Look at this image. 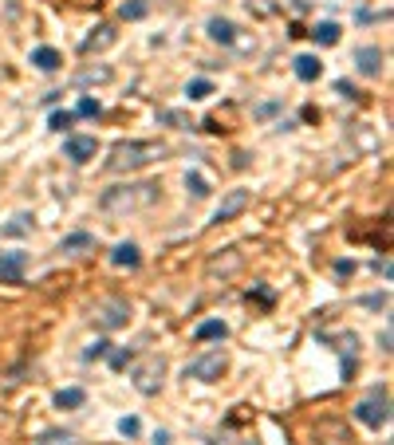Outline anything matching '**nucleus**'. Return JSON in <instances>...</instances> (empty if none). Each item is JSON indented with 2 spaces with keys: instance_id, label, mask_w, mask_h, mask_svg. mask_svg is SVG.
I'll list each match as a JSON object with an SVG mask.
<instances>
[{
  "instance_id": "nucleus-32",
  "label": "nucleus",
  "mask_w": 394,
  "mask_h": 445,
  "mask_svg": "<svg viewBox=\"0 0 394 445\" xmlns=\"http://www.w3.org/2000/svg\"><path fill=\"white\" fill-rule=\"evenodd\" d=\"M335 91H339V95H347V99H355V95H359L355 83H347V79H339V83H335Z\"/></svg>"
},
{
  "instance_id": "nucleus-28",
  "label": "nucleus",
  "mask_w": 394,
  "mask_h": 445,
  "mask_svg": "<svg viewBox=\"0 0 394 445\" xmlns=\"http://www.w3.org/2000/svg\"><path fill=\"white\" fill-rule=\"evenodd\" d=\"M107 351H111V343H107V339H95V343L83 351V359H87V362H95V359H103Z\"/></svg>"
},
{
  "instance_id": "nucleus-22",
  "label": "nucleus",
  "mask_w": 394,
  "mask_h": 445,
  "mask_svg": "<svg viewBox=\"0 0 394 445\" xmlns=\"http://www.w3.org/2000/svg\"><path fill=\"white\" fill-rule=\"evenodd\" d=\"M185 95H189V103H201V99H209V95H213V83H209V79H189Z\"/></svg>"
},
{
  "instance_id": "nucleus-20",
  "label": "nucleus",
  "mask_w": 394,
  "mask_h": 445,
  "mask_svg": "<svg viewBox=\"0 0 394 445\" xmlns=\"http://www.w3.org/2000/svg\"><path fill=\"white\" fill-rule=\"evenodd\" d=\"M32 221H36V217L32 213H16L12 221H8V225H4V237H24V233H32Z\"/></svg>"
},
{
  "instance_id": "nucleus-5",
  "label": "nucleus",
  "mask_w": 394,
  "mask_h": 445,
  "mask_svg": "<svg viewBox=\"0 0 394 445\" xmlns=\"http://www.w3.org/2000/svg\"><path fill=\"white\" fill-rule=\"evenodd\" d=\"M95 319H98L103 331H119V327L130 324V303L126 300H103L95 308Z\"/></svg>"
},
{
  "instance_id": "nucleus-14",
  "label": "nucleus",
  "mask_w": 394,
  "mask_h": 445,
  "mask_svg": "<svg viewBox=\"0 0 394 445\" xmlns=\"http://www.w3.org/2000/svg\"><path fill=\"white\" fill-rule=\"evenodd\" d=\"M339 32H343V28L335 24V20H323V24L311 28L308 36L316 40V44H323V48H335V44H339Z\"/></svg>"
},
{
  "instance_id": "nucleus-30",
  "label": "nucleus",
  "mask_w": 394,
  "mask_h": 445,
  "mask_svg": "<svg viewBox=\"0 0 394 445\" xmlns=\"http://www.w3.org/2000/svg\"><path fill=\"white\" fill-rule=\"evenodd\" d=\"M71 442H75L71 433H60V430H55V433H44V437H40V445H71Z\"/></svg>"
},
{
  "instance_id": "nucleus-33",
  "label": "nucleus",
  "mask_w": 394,
  "mask_h": 445,
  "mask_svg": "<svg viewBox=\"0 0 394 445\" xmlns=\"http://www.w3.org/2000/svg\"><path fill=\"white\" fill-rule=\"evenodd\" d=\"M335 272H339V276H351V272H355V260H335Z\"/></svg>"
},
{
  "instance_id": "nucleus-35",
  "label": "nucleus",
  "mask_w": 394,
  "mask_h": 445,
  "mask_svg": "<svg viewBox=\"0 0 394 445\" xmlns=\"http://www.w3.org/2000/svg\"><path fill=\"white\" fill-rule=\"evenodd\" d=\"M363 303H367V308H382V303H386V296H367Z\"/></svg>"
},
{
  "instance_id": "nucleus-7",
  "label": "nucleus",
  "mask_w": 394,
  "mask_h": 445,
  "mask_svg": "<svg viewBox=\"0 0 394 445\" xmlns=\"http://www.w3.org/2000/svg\"><path fill=\"white\" fill-rule=\"evenodd\" d=\"M248 201H252V197H248V190H229L221 197V205H217V213H213V221H217V225H225V221H233V217H241L248 209Z\"/></svg>"
},
{
  "instance_id": "nucleus-25",
  "label": "nucleus",
  "mask_w": 394,
  "mask_h": 445,
  "mask_svg": "<svg viewBox=\"0 0 394 445\" xmlns=\"http://www.w3.org/2000/svg\"><path fill=\"white\" fill-rule=\"evenodd\" d=\"M185 185H189V193H194L197 201H201V197H209V181L201 178V174H189V178H185Z\"/></svg>"
},
{
  "instance_id": "nucleus-19",
  "label": "nucleus",
  "mask_w": 394,
  "mask_h": 445,
  "mask_svg": "<svg viewBox=\"0 0 394 445\" xmlns=\"http://www.w3.org/2000/svg\"><path fill=\"white\" fill-rule=\"evenodd\" d=\"M79 249H95V237L91 233H71L60 241V253H79Z\"/></svg>"
},
{
  "instance_id": "nucleus-36",
  "label": "nucleus",
  "mask_w": 394,
  "mask_h": 445,
  "mask_svg": "<svg viewBox=\"0 0 394 445\" xmlns=\"http://www.w3.org/2000/svg\"><path fill=\"white\" fill-rule=\"evenodd\" d=\"M154 445H170V433H166V430H158V437H154Z\"/></svg>"
},
{
  "instance_id": "nucleus-29",
  "label": "nucleus",
  "mask_w": 394,
  "mask_h": 445,
  "mask_svg": "<svg viewBox=\"0 0 394 445\" xmlns=\"http://www.w3.org/2000/svg\"><path fill=\"white\" fill-rule=\"evenodd\" d=\"M119 433H123V437H138V433H142V421H138V418H123V421H119Z\"/></svg>"
},
{
  "instance_id": "nucleus-12",
  "label": "nucleus",
  "mask_w": 394,
  "mask_h": 445,
  "mask_svg": "<svg viewBox=\"0 0 394 445\" xmlns=\"http://www.w3.org/2000/svg\"><path fill=\"white\" fill-rule=\"evenodd\" d=\"M296 79H304V83H316L323 75V63L316 60V56H296Z\"/></svg>"
},
{
  "instance_id": "nucleus-15",
  "label": "nucleus",
  "mask_w": 394,
  "mask_h": 445,
  "mask_svg": "<svg viewBox=\"0 0 394 445\" xmlns=\"http://www.w3.org/2000/svg\"><path fill=\"white\" fill-rule=\"evenodd\" d=\"M114 44V28H95V36H87L83 40V56H91V51H103V48H111Z\"/></svg>"
},
{
  "instance_id": "nucleus-23",
  "label": "nucleus",
  "mask_w": 394,
  "mask_h": 445,
  "mask_svg": "<svg viewBox=\"0 0 394 445\" xmlns=\"http://www.w3.org/2000/svg\"><path fill=\"white\" fill-rule=\"evenodd\" d=\"M75 115H79V119H98V115H103V107H98V99L83 95V99H79V107H75Z\"/></svg>"
},
{
  "instance_id": "nucleus-16",
  "label": "nucleus",
  "mask_w": 394,
  "mask_h": 445,
  "mask_svg": "<svg viewBox=\"0 0 394 445\" xmlns=\"http://www.w3.org/2000/svg\"><path fill=\"white\" fill-rule=\"evenodd\" d=\"M32 63H36L40 72H60L63 56L55 48H36V51H32Z\"/></svg>"
},
{
  "instance_id": "nucleus-17",
  "label": "nucleus",
  "mask_w": 394,
  "mask_h": 445,
  "mask_svg": "<svg viewBox=\"0 0 394 445\" xmlns=\"http://www.w3.org/2000/svg\"><path fill=\"white\" fill-rule=\"evenodd\" d=\"M83 402H87V394L79 390V386H63L60 394H55V406L60 410H79Z\"/></svg>"
},
{
  "instance_id": "nucleus-3",
  "label": "nucleus",
  "mask_w": 394,
  "mask_h": 445,
  "mask_svg": "<svg viewBox=\"0 0 394 445\" xmlns=\"http://www.w3.org/2000/svg\"><path fill=\"white\" fill-rule=\"evenodd\" d=\"M386 418H391V398H386V390H370V394L355 406V421H363L370 430L386 426Z\"/></svg>"
},
{
  "instance_id": "nucleus-9",
  "label": "nucleus",
  "mask_w": 394,
  "mask_h": 445,
  "mask_svg": "<svg viewBox=\"0 0 394 445\" xmlns=\"http://www.w3.org/2000/svg\"><path fill=\"white\" fill-rule=\"evenodd\" d=\"M382 63H386V56H382L375 44H367V48L355 51V67H359V75H367V79H379V75H382Z\"/></svg>"
},
{
  "instance_id": "nucleus-6",
  "label": "nucleus",
  "mask_w": 394,
  "mask_h": 445,
  "mask_svg": "<svg viewBox=\"0 0 394 445\" xmlns=\"http://www.w3.org/2000/svg\"><path fill=\"white\" fill-rule=\"evenodd\" d=\"M162 374H166V362H162L158 355H150V359L135 371V390H138V394H158V390H162Z\"/></svg>"
},
{
  "instance_id": "nucleus-31",
  "label": "nucleus",
  "mask_w": 394,
  "mask_h": 445,
  "mask_svg": "<svg viewBox=\"0 0 394 445\" xmlns=\"http://www.w3.org/2000/svg\"><path fill=\"white\" fill-rule=\"evenodd\" d=\"M158 119H162V122H173V126H194V122L182 115V110H162Z\"/></svg>"
},
{
  "instance_id": "nucleus-8",
  "label": "nucleus",
  "mask_w": 394,
  "mask_h": 445,
  "mask_svg": "<svg viewBox=\"0 0 394 445\" xmlns=\"http://www.w3.org/2000/svg\"><path fill=\"white\" fill-rule=\"evenodd\" d=\"M28 272V253L12 249V253H0V284H20Z\"/></svg>"
},
{
  "instance_id": "nucleus-26",
  "label": "nucleus",
  "mask_w": 394,
  "mask_h": 445,
  "mask_svg": "<svg viewBox=\"0 0 394 445\" xmlns=\"http://www.w3.org/2000/svg\"><path fill=\"white\" fill-rule=\"evenodd\" d=\"M107 79H111V67H87L79 75V83H107Z\"/></svg>"
},
{
  "instance_id": "nucleus-18",
  "label": "nucleus",
  "mask_w": 394,
  "mask_h": 445,
  "mask_svg": "<svg viewBox=\"0 0 394 445\" xmlns=\"http://www.w3.org/2000/svg\"><path fill=\"white\" fill-rule=\"evenodd\" d=\"M194 335L201 339V343H213V339H225V335H229V327H225L221 319H205V324L197 327Z\"/></svg>"
},
{
  "instance_id": "nucleus-2",
  "label": "nucleus",
  "mask_w": 394,
  "mask_h": 445,
  "mask_svg": "<svg viewBox=\"0 0 394 445\" xmlns=\"http://www.w3.org/2000/svg\"><path fill=\"white\" fill-rule=\"evenodd\" d=\"M158 197V185H114L103 193V209H142Z\"/></svg>"
},
{
  "instance_id": "nucleus-27",
  "label": "nucleus",
  "mask_w": 394,
  "mask_h": 445,
  "mask_svg": "<svg viewBox=\"0 0 394 445\" xmlns=\"http://www.w3.org/2000/svg\"><path fill=\"white\" fill-rule=\"evenodd\" d=\"M107 355H111V367L114 371H126V367H130V362H135V351H107Z\"/></svg>"
},
{
  "instance_id": "nucleus-4",
  "label": "nucleus",
  "mask_w": 394,
  "mask_h": 445,
  "mask_svg": "<svg viewBox=\"0 0 394 445\" xmlns=\"http://www.w3.org/2000/svg\"><path fill=\"white\" fill-rule=\"evenodd\" d=\"M225 367H229L225 351H209V355H201V359H194L189 367H185V378H197V383H217V378L225 374Z\"/></svg>"
},
{
  "instance_id": "nucleus-21",
  "label": "nucleus",
  "mask_w": 394,
  "mask_h": 445,
  "mask_svg": "<svg viewBox=\"0 0 394 445\" xmlns=\"http://www.w3.org/2000/svg\"><path fill=\"white\" fill-rule=\"evenodd\" d=\"M123 20H142V16L150 12V0H123Z\"/></svg>"
},
{
  "instance_id": "nucleus-1",
  "label": "nucleus",
  "mask_w": 394,
  "mask_h": 445,
  "mask_svg": "<svg viewBox=\"0 0 394 445\" xmlns=\"http://www.w3.org/2000/svg\"><path fill=\"white\" fill-rule=\"evenodd\" d=\"M166 154V146L162 142H119L107 158V169L111 174H130V169H142L150 162H158Z\"/></svg>"
},
{
  "instance_id": "nucleus-24",
  "label": "nucleus",
  "mask_w": 394,
  "mask_h": 445,
  "mask_svg": "<svg viewBox=\"0 0 394 445\" xmlns=\"http://www.w3.org/2000/svg\"><path fill=\"white\" fill-rule=\"evenodd\" d=\"M71 122H75V110H51V119H48V126H51V131H67V126H71Z\"/></svg>"
},
{
  "instance_id": "nucleus-13",
  "label": "nucleus",
  "mask_w": 394,
  "mask_h": 445,
  "mask_svg": "<svg viewBox=\"0 0 394 445\" xmlns=\"http://www.w3.org/2000/svg\"><path fill=\"white\" fill-rule=\"evenodd\" d=\"M111 265H114V268H138V265H142V253H138V244H130V241L119 244V249L111 253Z\"/></svg>"
},
{
  "instance_id": "nucleus-11",
  "label": "nucleus",
  "mask_w": 394,
  "mask_h": 445,
  "mask_svg": "<svg viewBox=\"0 0 394 445\" xmlns=\"http://www.w3.org/2000/svg\"><path fill=\"white\" fill-rule=\"evenodd\" d=\"M205 32H209V40H217V44H233L237 40V24L225 20V16H213L209 24H205Z\"/></svg>"
},
{
  "instance_id": "nucleus-10",
  "label": "nucleus",
  "mask_w": 394,
  "mask_h": 445,
  "mask_svg": "<svg viewBox=\"0 0 394 445\" xmlns=\"http://www.w3.org/2000/svg\"><path fill=\"white\" fill-rule=\"evenodd\" d=\"M95 150H98V142L91 134H71V138H67V158H71L75 166H87V162L95 158Z\"/></svg>"
},
{
  "instance_id": "nucleus-34",
  "label": "nucleus",
  "mask_w": 394,
  "mask_h": 445,
  "mask_svg": "<svg viewBox=\"0 0 394 445\" xmlns=\"http://www.w3.org/2000/svg\"><path fill=\"white\" fill-rule=\"evenodd\" d=\"M260 119H268V115H276V103H264V107H257Z\"/></svg>"
}]
</instances>
